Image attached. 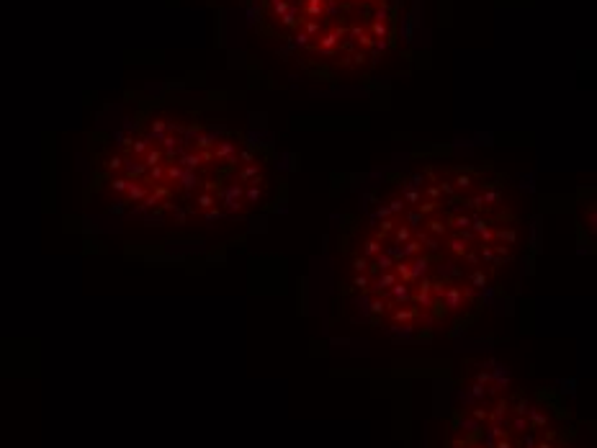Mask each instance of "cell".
Returning <instances> with one entry per match:
<instances>
[{"instance_id":"cell-8","label":"cell","mask_w":597,"mask_h":448,"mask_svg":"<svg viewBox=\"0 0 597 448\" xmlns=\"http://www.w3.org/2000/svg\"><path fill=\"white\" fill-rule=\"evenodd\" d=\"M237 181H240V183L260 181V165H258V162H247V168H242L240 173H237Z\"/></svg>"},{"instance_id":"cell-15","label":"cell","mask_w":597,"mask_h":448,"mask_svg":"<svg viewBox=\"0 0 597 448\" xmlns=\"http://www.w3.org/2000/svg\"><path fill=\"white\" fill-rule=\"evenodd\" d=\"M528 415H530V423H528V428H530V430H538V428H543V425L548 423V415H543V412L538 410V407L528 410Z\"/></svg>"},{"instance_id":"cell-40","label":"cell","mask_w":597,"mask_h":448,"mask_svg":"<svg viewBox=\"0 0 597 448\" xmlns=\"http://www.w3.org/2000/svg\"><path fill=\"white\" fill-rule=\"evenodd\" d=\"M113 188H116V191H127V188H129V183H127L124 178H116V181H113Z\"/></svg>"},{"instance_id":"cell-28","label":"cell","mask_w":597,"mask_h":448,"mask_svg":"<svg viewBox=\"0 0 597 448\" xmlns=\"http://www.w3.org/2000/svg\"><path fill=\"white\" fill-rule=\"evenodd\" d=\"M422 222H425V217L415 209V212H407V227L410 229H417V227H422Z\"/></svg>"},{"instance_id":"cell-37","label":"cell","mask_w":597,"mask_h":448,"mask_svg":"<svg viewBox=\"0 0 597 448\" xmlns=\"http://www.w3.org/2000/svg\"><path fill=\"white\" fill-rule=\"evenodd\" d=\"M425 193H427V198H430V201H437V196H441V188H437V183H432V186H427V188H425Z\"/></svg>"},{"instance_id":"cell-6","label":"cell","mask_w":597,"mask_h":448,"mask_svg":"<svg viewBox=\"0 0 597 448\" xmlns=\"http://www.w3.org/2000/svg\"><path fill=\"white\" fill-rule=\"evenodd\" d=\"M240 196H242L240 186H227L224 188V206L229 212H237V209H240Z\"/></svg>"},{"instance_id":"cell-3","label":"cell","mask_w":597,"mask_h":448,"mask_svg":"<svg viewBox=\"0 0 597 448\" xmlns=\"http://www.w3.org/2000/svg\"><path fill=\"white\" fill-rule=\"evenodd\" d=\"M389 291H391V299H394L396 304H410V302H412V283L396 281Z\"/></svg>"},{"instance_id":"cell-45","label":"cell","mask_w":597,"mask_h":448,"mask_svg":"<svg viewBox=\"0 0 597 448\" xmlns=\"http://www.w3.org/2000/svg\"><path fill=\"white\" fill-rule=\"evenodd\" d=\"M376 217H381V219H386V217H389V209H386V206H381V209L376 212Z\"/></svg>"},{"instance_id":"cell-32","label":"cell","mask_w":597,"mask_h":448,"mask_svg":"<svg viewBox=\"0 0 597 448\" xmlns=\"http://www.w3.org/2000/svg\"><path fill=\"white\" fill-rule=\"evenodd\" d=\"M198 165H201V155H198V152H196V155H185V157H183V168H188V170H191V168H198Z\"/></svg>"},{"instance_id":"cell-9","label":"cell","mask_w":597,"mask_h":448,"mask_svg":"<svg viewBox=\"0 0 597 448\" xmlns=\"http://www.w3.org/2000/svg\"><path fill=\"white\" fill-rule=\"evenodd\" d=\"M468 283L474 289H484V286H489V276L484 273V268H474L468 273Z\"/></svg>"},{"instance_id":"cell-12","label":"cell","mask_w":597,"mask_h":448,"mask_svg":"<svg viewBox=\"0 0 597 448\" xmlns=\"http://www.w3.org/2000/svg\"><path fill=\"white\" fill-rule=\"evenodd\" d=\"M453 188H456V191H471V188H474V178H471V170H466V173L461 170V173H458V175L453 178Z\"/></svg>"},{"instance_id":"cell-27","label":"cell","mask_w":597,"mask_h":448,"mask_svg":"<svg viewBox=\"0 0 597 448\" xmlns=\"http://www.w3.org/2000/svg\"><path fill=\"white\" fill-rule=\"evenodd\" d=\"M476 255H479V263H492L494 260V248L492 245H479Z\"/></svg>"},{"instance_id":"cell-13","label":"cell","mask_w":597,"mask_h":448,"mask_svg":"<svg viewBox=\"0 0 597 448\" xmlns=\"http://www.w3.org/2000/svg\"><path fill=\"white\" fill-rule=\"evenodd\" d=\"M381 250H384V245H381V242H379L376 237H371V240H366V242H363V258H368V260H373Z\"/></svg>"},{"instance_id":"cell-42","label":"cell","mask_w":597,"mask_h":448,"mask_svg":"<svg viewBox=\"0 0 597 448\" xmlns=\"http://www.w3.org/2000/svg\"><path fill=\"white\" fill-rule=\"evenodd\" d=\"M474 417L482 423V420H489V412H487V410H474Z\"/></svg>"},{"instance_id":"cell-43","label":"cell","mask_w":597,"mask_h":448,"mask_svg":"<svg viewBox=\"0 0 597 448\" xmlns=\"http://www.w3.org/2000/svg\"><path fill=\"white\" fill-rule=\"evenodd\" d=\"M219 217H222V212H219V209H214V206H211V209H206V219H219Z\"/></svg>"},{"instance_id":"cell-16","label":"cell","mask_w":597,"mask_h":448,"mask_svg":"<svg viewBox=\"0 0 597 448\" xmlns=\"http://www.w3.org/2000/svg\"><path fill=\"white\" fill-rule=\"evenodd\" d=\"M394 245H404V242H410L412 240V229L407 227V224H399V227H394Z\"/></svg>"},{"instance_id":"cell-5","label":"cell","mask_w":597,"mask_h":448,"mask_svg":"<svg viewBox=\"0 0 597 448\" xmlns=\"http://www.w3.org/2000/svg\"><path fill=\"white\" fill-rule=\"evenodd\" d=\"M430 263H432V258H430V255H417V258H412V263H410L412 281H420V278H425V273L430 271Z\"/></svg>"},{"instance_id":"cell-2","label":"cell","mask_w":597,"mask_h":448,"mask_svg":"<svg viewBox=\"0 0 597 448\" xmlns=\"http://www.w3.org/2000/svg\"><path fill=\"white\" fill-rule=\"evenodd\" d=\"M443 304H446V309H463L466 307V294H463V286H456V283L451 281L448 286H446V291H443Z\"/></svg>"},{"instance_id":"cell-19","label":"cell","mask_w":597,"mask_h":448,"mask_svg":"<svg viewBox=\"0 0 597 448\" xmlns=\"http://www.w3.org/2000/svg\"><path fill=\"white\" fill-rule=\"evenodd\" d=\"M258 183H260V181H253V183L247 186V191H245L247 203H260V201H263V188H260Z\"/></svg>"},{"instance_id":"cell-21","label":"cell","mask_w":597,"mask_h":448,"mask_svg":"<svg viewBox=\"0 0 597 448\" xmlns=\"http://www.w3.org/2000/svg\"><path fill=\"white\" fill-rule=\"evenodd\" d=\"M350 286L358 289V291H368V289H371V276H368V273H358V276L353 278Z\"/></svg>"},{"instance_id":"cell-11","label":"cell","mask_w":597,"mask_h":448,"mask_svg":"<svg viewBox=\"0 0 597 448\" xmlns=\"http://www.w3.org/2000/svg\"><path fill=\"white\" fill-rule=\"evenodd\" d=\"M417 255H422V245L412 237L410 242H404V245H402V258H404V260H412V258H417Z\"/></svg>"},{"instance_id":"cell-10","label":"cell","mask_w":597,"mask_h":448,"mask_svg":"<svg viewBox=\"0 0 597 448\" xmlns=\"http://www.w3.org/2000/svg\"><path fill=\"white\" fill-rule=\"evenodd\" d=\"M448 250L453 253V255H458V258H463L471 248H468V242L463 240V237H451L448 240Z\"/></svg>"},{"instance_id":"cell-24","label":"cell","mask_w":597,"mask_h":448,"mask_svg":"<svg viewBox=\"0 0 597 448\" xmlns=\"http://www.w3.org/2000/svg\"><path fill=\"white\" fill-rule=\"evenodd\" d=\"M489 227V219L487 217H482V214H471V229H474V234H479L482 229H487Z\"/></svg>"},{"instance_id":"cell-44","label":"cell","mask_w":597,"mask_h":448,"mask_svg":"<svg viewBox=\"0 0 597 448\" xmlns=\"http://www.w3.org/2000/svg\"><path fill=\"white\" fill-rule=\"evenodd\" d=\"M536 448H556V445H553V443H548V440H538V443H536Z\"/></svg>"},{"instance_id":"cell-36","label":"cell","mask_w":597,"mask_h":448,"mask_svg":"<svg viewBox=\"0 0 597 448\" xmlns=\"http://www.w3.org/2000/svg\"><path fill=\"white\" fill-rule=\"evenodd\" d=\"M163 162V152H157V150H152V152H147V165L152 168V165H160Z\"/></svg>"},{"instance_id":"cell-41","label":"cell","mask_w":597,"mask_h":448,"mask_svg":"<svg viewBox=\"0 0 597 448\" xmlns=\"http://www.w3.org/2000/svg\"><path fill=\"white\" fill-rule=\"evenodd\" d=\"M240 160H242V162H253V160H255V155H253L250 150H242V152H240Z\"/></svg>"},{"instance_id":"cell-30","label":"cell","mask_w":597,"mask_h":448,"mask_svg":"<svg viewBox=\"0 0 597 448\" xmlns=\"http://www.w3.org/2000/svg\"><path fill=\"white\" fill-rule=\"evenodd\" d=\"M196 203H198V206H201V209H211L214 206V203H216V198H214V193H201V196H198L196 198Z\"/></svg>"},{"instance_id":"cell-38","label":"cell","mask_w":597,"mask_h":448,"mask_svg":"<svg viewBox=\"0 0 597 448\" xmlns=\"http://www.w3.org/2000/svg\"><path fill=\"white\" fill-rule=\"evenodd\" d=\"M180 175H183V168H168V178H173V181H180Z\"/></svg>"},{"instance_id":"cell-22","label":"cell","mask_w":597,"mask_h":448,"mask_svg":"<svg viewBox=\"0 0 597 448\" xmlns=\"http://www.w3.org/2000/svg\"><path fill=\"white\" fill-rule=\"evenodd\" d=\"M499 201H502V193H499V191L487 188V191L482 193V203H484V206H497Z\"/></svg>"},{"instance_id":"cell-39","label":"cell","mask_w":597,"mask_h":448,"mask_svg":"<svg viewBox=\"0 0 597 448\" xmlns=\"http://www.w3.org/2000/svg\"><path fill=\"white\" fill-rule=\"evenodd\" d=\"M129 196H132V198H142V196H144V188H142V186H129Z\"/></svg>"},{"instance_id":"cell-17","label":"cell","mask_w":597,"mask_h":448,"mask_svg":"<svg viewBox=\"0 0 597 448\" xmlns=\"http://www.w3.org/2000/svg\"><path fill=\"white\" fill-rule=\"evenodd\" d=\"M494 237L502 242V245H515V242H517V232H515V227H502V229H497L494 232Z\"/></svg>"},{"instance_id":"cell-33","label":"cell","mask_w":597,"mask_h":448,"mask_svg":"<svg viewBox=\"0 0 597 448\" xmlns=\"http://www.w3.org/2000/svg\"><path fill=\"white\" fill-rule=\"evenodd\" d=\"M512 430H515V433H525V430H528V420H525V415H517V417L512 420Z\"/></svg>"},{"instance_id":"cell-35","label":"cell","mask_w":597,"mask_h":448,"mask_svg":"<svg viewBox=\"0 0 597 448\" xmlns=\"http://www.w3.org/2000/svg\"><path fill=\"white\" fill-rule=\"evenodd\" d=\"M386 309H389V302H384V299H373L371 302V312L373 314H384Z\"/></svg>"},{"instance_id":"cell-18","label":"cell","mask_w":597,"mask_h":448,"mask_svg":"<svg viewBox=\"0 0 597 448\" xmlns=\"http://www.w3.org/2000/svg\"><path fill=\"white\" fill-rule=\"evenodd\" d=\"M507 410H510V402H507V399H499V402H497V410L489 415V420H492L494 425H502V423H505Z\"/></svg>"},{"instance_id":"cell-20","label":"cell","mask_w":597,"mask_h":448,"mask_svg":"<svg viewBox=\"0 0 597 448\" xmlns=\"http://www.w3.org/2000/svg\"><path fill=\"white\" fill-rule=\"evenodd\" d=\"M448 227H453V229H468V227H471V214H456V217H451V219H448Z\"/></svg>"},{"instance_id":"cell-4","label":"cell","mask_w":597,"mask_h":448,"mask_svg":"<svg viewBox=\"0 0 597 448\" xmlns=\"http://www.w3.org/2000/svg\"><path fill=\"white\" fill-rule=\"evenodd\" d=\"M399 281L396 278V273L394 271H384V273H379V278L376 281H371V291H376V294H384V291H389L394 283Z\"/></svg>"},{"instance_id":"cell-7","label":"cell","mask_w":597,"mask_h":448,"mask_svg":"<svg viewBox=\"0 0 597 448\" xmlns=\"http://www.w3.org/2000/svg\"><path fill=\"white\" fill-rule=\"evenodd\" d=\"M420 314V309L417 307H412V304H402L399 309H394L391 312V319L394 322H410V319H415Z\"/></svg>"},{"instance_id":"cell-34","label":"cell","mask_w":597,"mask_h":448,"mask_svg":"<svg viewBox=\"0 0 597 448\" xmlns=\"http://www.w3.org/2000/svg\"><path fill=\"white\" fill-rule=\"evenodd\" d=\"M437 188H441V193L446 196H456V188H453V181H435Z\"/></svg>"},{"instance_id":"cell-14","label":"cell","mask_w":597,"mask_h":448,"mask_svg":"<svg viewBox=\"0 0 597 448\" xmlns=\"http://www.w3.org/2000/svg\"><path fill=\"white\" fill-rule=\"evenodd\" d=\"M425 224V229L432 234V237H443L446 232H448V224H443L441 219H427V222H422Z\"/></svg>"},{"instance_id":"cell-26","label":"cell","mask_w":597,"mask_h":448,"mask_svg":"<svg viewBox=\"0 0 597 448\" xmlns=\"http://www.w3.org/2000/svg\"><path fill=\"white\" fill-rule=\"evenodd\" d=\"M512 410H515V415H528L530 404H528V399H525L523 394H517V397H515V404H512Z\"/></svg>"},{"instance_id":"cell-23","label":"cell","mask_w":597,"mask_h":448,"mask_svg":"<svg viewBox=\"0 0 597 448\" xmlns=\"http://www.w3.org/2000/svg\"><path fill=\"white\" fill-rule=\"evenodd\" d=\"M404 203H410V206H417V203L422 201V193L417 191V188H410V186H404Z\"/></svg>"},{"instance_id":"cell-31","label":"cell","mask_w":597,"mask_h":448,"mask_svg":"<svg viewBox=\"0 0 597 448\" xmlns=\"http://www.w3.org/2000/svg\"><path fill=\"white\" fill-rule=\"evenodd\" d=\"M386 209H389V214H402L407 209V203H404V198H391Z\"/></svg>"},{"instance_id":"cell-1","label":"cell","mask_w":597,"mask_h":448,"mask_svg":"<svg viewBox=\"0 0 597 448\" xmlns=\"http://www.w3.org/2000/svg\"><path fill=\"white\" fill-rule=\"evenodd\" d=\"M263 6L270 8L278 26L289 31L286 42L291 49H309L322 57L342 54V65H363L368 59L350 39L345 18L353 8L373 23H389L394 18L386 0H268Z\"/></svg>"},{"instance_id":"cell-25","label":"cell","mask_w":597,"mask_h":448,"mask_svg":"<svg viewBox=\"0 0 597 448\" xmlns=\"http://www.w3.org/2000/svg\"><path fill=\"white\" fill-rule=\"evenodd\" d=\"M437 206H441V201H420L417 203V212L422 214V217H427V214H432V212H437Z\"/></svg>"},{"instance_id":"cell-29","label":"cell","mask_w":597,"mask_h":448,"mask_svg":"<svg viewBox=\"0 0 597 448\" xmlns=\"http://www.w3.org/2000/svg\"><path fill=\"white\" fill-rule=\"evenodd\" d=\"M368 265H371V260L363 258V255H355V258H353V271H355V273H366Z\"/></svg>"}]
</instances>
